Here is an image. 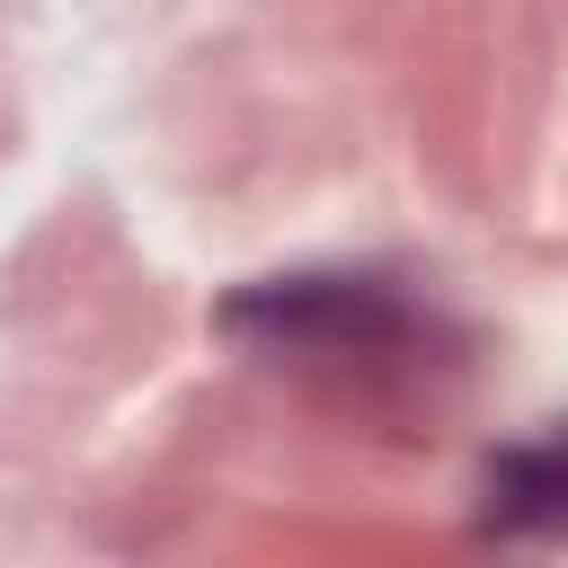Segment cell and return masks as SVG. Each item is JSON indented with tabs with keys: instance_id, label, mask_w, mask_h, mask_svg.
<instances>
[{
	"instance_id": "cell-2",
	"label": "cell",
	"mask_w": 568,
	"mask_h": 568,
	"mask_svg": "<svg viewBox=\"0 0 568 568\" xmlns=\"http://www.w3.org/2000/svg\"><path fill=\"white\" fill-rule=\"evenodd\" d=\"M479 532L568 541V417H550V426H532L479 462Z\"/></svg>"
},
{
	"instance_id": "cell-1",
	"label": "cell",
	"mask_w": 568,
	"mask_h": 568,
	"mask_svg": "<svg viewBox=\"0 0 568 568\" xmlns=\"http://www.w3.org/2000/svg\"><path fill=\"white\" fill-rule=\"evenodd\" d=\"M213 328L266 364L346 373V382H408L453 355V320L390 266H284L222 293Z\"/></svg>"
}]
</instances>
